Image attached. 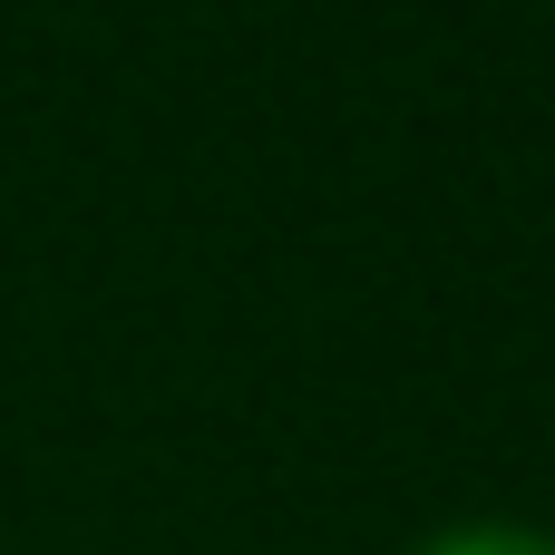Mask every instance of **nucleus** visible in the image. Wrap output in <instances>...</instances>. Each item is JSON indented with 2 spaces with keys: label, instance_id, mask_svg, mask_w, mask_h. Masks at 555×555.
Here are the masks:
<instances>
[{
  "label": "nucleus",
  "instance_id": "nucleus-1",
  "mask_svg": "<svg viewBox=\"0 0 555 555\" xmlns=\"http://www.w3.org/2000/svg\"><path fill=\"white\" fill-rule=\"evenodd\" d=\"M420 555H555V537H537V527H449Z\"/></svg>",
  "mask_w": 555,
  "mask_h": 555
}]
</instances>
